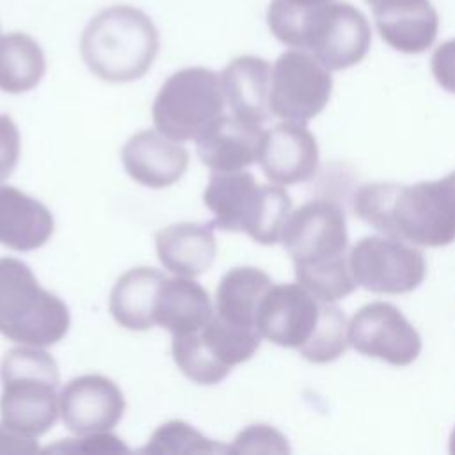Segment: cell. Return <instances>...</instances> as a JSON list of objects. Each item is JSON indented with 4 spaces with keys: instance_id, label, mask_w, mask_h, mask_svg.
<instances>
[{
    "instance_id": "obj_5",
    "label": "cell",
    "mask_w": 455,
    "mask_h": 455,
    "mask_svg": "<svg viewBox=\"0 0 455 455\" xmlns=\"http://www.w3.org/2000/svg\"><path fill=\"white\" fill-rule=\"evenodd\" d=\"M203 201L219 229L242 231L265 245L281 242L291 210V199L281 185H259L245 171H213Z\"/></svg>"
},
{
    "instance_id": "obj_13",
    "label": "cell",
    "mask_w": 455,
    "mask_h": 455,
    "mask_svg": "<svg viewBox=\"0 0 455 455\" xmlns=\"http://www.w3.org/2000/svg\"><path fill=\"white\" fill-rule=\"evenodd\" d=\"M323 307L325 302L300 283L272 284L259 302L256 327L270 343L300 352L313 339Z\"/></svg>"
},
{
    "instance_id": "obj_3",
    "label": "cell",
    "mask_w": 455,
    "mask_h": 455,
    "mask_svg": "<svg viewBox=\"0 0 455 455\" xmlns=\"http://www.w3.org/2000/svg\"><path fill=\"white\" fill-rule=\"evenodd\" d=\"M160 50L155 21L142 9L116 4L98 11L80 36V57L92 75L110 84L142 78Z\"/></svg>"
},
{
    "instance_id": "obj_31",
    "label": "cell",
    "mask_w": 455,
    "mask_h": 455,
    "mask_svg": "<svg viewBox=\"0 0 455 455\" xmlns=\"http://www.w3.org/2000/svg\"><path fill=\"white\" fill-rule=\"evenodd\" d=\"M430 69L435 82L444 91L455 94V39H448L434 50Z\"/></svg>"
},
{
    "instance_id": "obj_29",
    "label": "cell",
    "mask_w": 455,
    "mask_h": 455,
    "mask_svg": "<svg viewBox=\"0 0 455 455\" xmlns=\"http://www.w3.org/2000/svg\"><path fill=\"white\" fill-rule=\"evenodd\" d=\"M44 451H84V453H126L130 451L128 446L116 435L108 432H96L87 434L82 439H62L52 446H48Z\"/></svg>"
},
{
    "instance_id": "obj_7",
    "label": "cell",
    "mask_w": 455,
    "mask_h": 455,
    "mask_svg": "<svg viewBox=\"0 0 455 455\" xmlns=\"http://www.w3.org/2000/svg\"><path fill=\"white\" fill-rule=\"evenodd\" d=\"M226 98L220 75L203 66L172 73L153 101V123L165 137L190 140L224 114Z\"/></svg>"
},
{
    "instance_id": "obj_2",
    "label": "cell",
    "mask_w": 455,
    "mask_h": 455,
    "mask_svg": "<svg viewBox=\"0 0 455 455\" xmlns=\"http://www.w3.org/2000/svg\"><path fill=\"white\" fill-rule=\"evenodd\" d=\"M281 242L288 251L297 281L323 302L350 295L357 283L345 251L348 247L343 210L331 201H309L290 213Z\"/></svg>"
},
{
    "instance_id": "obj_21",
    "label": "cell",
    "mask_w": 455,
    "mask_h": 455,
    "mask_svg": "<svg viewBox=\"0 0 455 455\" xmlns=\"http://www.w3.org/2000/svg\"><path fill=\"white\" fill-rule=\"evenodd\" d=\"M50 210L25 192L0 185V243L12 251H34L53 235Z\"/></svg>"
},
{
    "instance_id": "obj_34",
    "label": "cell",
    "mask_w": 455,
    "mask_h": 455,
    "mask_svg": "<svg viewBox=\"0 0 455 455\" xmlns=\"http://www.w3.org/2000/svg\"><path fill=\"white\" fill-rule=\"evenodd\" d=\"M450 453L455 455V428L451 430V435H450Z\"/></svg>"
},
{
    "instance_id": "obj_16",
    "label": "cell",
    "mask_w": 455,
    "mask_h": 455,
    "mask_svg": "<svg viewBox=\"0 0 455 455\" xmlns=\"http://www.w3.org/2000/svg\"><path fill=\"white\" fill-rule=\"evenodd\" d=\"M263 133L261 124L222 114L196 137V149L212 171H243L258 162Z\"/></svg>"
},
{
    "instance_id": "obj_27",
    "label": "cell",
    "mask_w": 455,
    "mask_h": 455,
    "mask_svg": "<svg viewBox=\"0 0 455 455\" xmlns=\"http://www.w3.org/2000/svg\"><path fill=\"white\" fill-rule=\"evenodd\" d=\"M142 453H217L228 451L220 443L206 439L188 423L174 419L158 427L149 437Z\"/></svg>"
},
{
    "instance_id": "obj_10",
    "label": "cell",
    "mask_w": 455,
    "mask_h": 455,
    "mask_svg": "<svg viewBox=\"0 0 455 455\" xmlns=\"http://www.w3.org/2000/svg\"><path fill=\"white\" fill-rule=\"evenodd\" d=\"M331 92V69L309 52L291 48L274 62L268 92L272 116L306 124L325 108Z\"/></svg>"
},
{
    "instance_id": "obj_4",
    "label": "cell",
    "mask_w": 455,
    "mask_h": 455,
    "mask_svg": "<svg viewBox=\"0 0 455 455\" xmlns=\"http://www.w3.org/2000/svg\"><path fill=\"white\" fill-rule=\"evenodd\" d=\"M2 425L25 437L46 434L59 418L60 382L55 359L37 347H18L0 364Z\"/></svg>"
},
{
    "instance_id": "obj_18",
    "label": "cell",
    "mask_w": 455,
    "mask_h": 455,
    "mask_svg": "<svg viewBox=\"0 0 455 455\" xmlns=\"http://www.w3.org/2000/svg\"><path fill=\"white\" fill-rule=\"evenodd\" d=\"M371 11L379 36L396 52L423 53L437 37L439 14L430 0H393Z\"/></svg>"
},
{
    "instance_id": "obj_32",
    "label": "cell",
    "mask_w": 455,
    "mask_h": 455,
    "mask_svg": "<svg viewBox=\"0 0 455 455\" xmlns=\"http://www.w3.org/2000/svg\"><path fill=\"white\" fill-rule=\"evenodd\" d=\"M37 450L36 439L16 434L0 423V453H34Z\"/></svg>"
},
{
    "instance_id": "obj_24",
    "label": "cell",
    "mask_w": 455,
    "mask_h": 455,
    "mask_svg": "<svg viewBox=\"0 0 455 455\" xmlns=\"http://www.w3.org/2000/svg\"><path fill=\"white\" fill-rule=\"evenodd\" d=\"M272 284V279L256 267L231 268L217 286L215 313L231 325L258 329V307Z\"/></svg>"
},
{
    "instance_id": "obj_35",
    "label": "cell",
    "mask_w": 455,
    "mask_h": 455,
    "mask_svg": "<svg viewBox=\"0 0 455 455\" xmlns=\"http://www.w3.org/2000/svg\"><path fill=\"white\" fill-rule=\"evenodd\" d=\"M370 7H375V5H379V4H384V2H393V0H364Z\"/></svg>"
},
{
    "instance_id": "obj_33",
    "label": "cell",
    "mask_w": 455,
    "mask_h": 455,
    "mask_svg": "<svg viewBox=\"0 0 455 455\" xmlns=\"http://www.w3.org/2000/svg\"><path fill=\"white\" fill-rule=\"evenodd\" d=\"M290 4H297V5H320V4H327L331 0H286Z\"/></svg>"
},
{
    "instance_id": "obj_30",
    "label": "cell",
    "mask_w": 455,
    "mask_h": 455,
    "mask_svg": "<svg viewBox=\"0 0 455 455\" xmlns=\"http://www.w3.org/2000/svg\"><path fill=\"white\" fill-rule=\"evenodd\" d=\"M21 151L20 132L7 114H0V181L7 180L18 165Z\"/></svg>"
},
{
    "instance_id": "obj_14",
    "label": "cell",
    "mask_w": 455,
    "mask_h": 455,
    "mask_svg": "<svg viewBox=\"0 0 455 455\" xmlns=\"http://www.w3.org/2000/svg\"><path fill=\"white\" fill-rule=\"evenodd\" d=\"M124 407L123 391L103 375L71 379L59 395L64 427L76 435L112 430L123 418Z\"/></svg>"
},
{
    "instance_id": "obj_22",
    "label": "cell",
    "mask_w": 455,
    "mask_h": 455,
    "mask_svg": "<svg viewBox=\"0 0 455 455\" xmlns=\"http://www.w3.org/2000/svg\"><path fill=\"white\" fill-rule=\"evenodd\" d=\"M213 316L208 291L192 277H165L160 284L155 323L167 329L172 336L199 331Z\"/></svg>"
},
{
    "instance_id": "obj_19",
    "label": "cell",
    "mask_w": 455,
    "mask_h": 455,
    "mask_svg": "<svg viewBox=\"0 0 455 455\" xmlns=\"http://www.w3.org/2000/svg\"><path fill=\"white\" fill-rule=\"evenodd\" d=\"M270 64L256 55L235 57L220 73L229 112L243 121L261 124L270 119Z\"/></svg>"
},
{
    "instance_id": "obj_28",
    "label": "cell",
    "mask_w": 455,
    "mask_h": 455,
    "mask_svg": "<svg viewBox=\"0 0 455 455\" xmlns=\"http://www.w3.org/2000/svg\"><path fill=\"white\" fill-rule=\"evenodd\" d=\"M228 451H284L288 453L290 448L286 444V437L281 435L275 428L268 425H251L242 430Z\"/></svg>"
},
{
    "instance_id": "obj_15",
    "label": "cell",
    "mask_w": 455,
    "mask_h": 455,
    "mask_svg": "<svg viewBox=\"0 0 455 455\" xmlns=\"http://www.w3.org/2000/svg\"><path fill=\"white\" fill-rule=\"evenodd\" d=\"M263 174L277 185L307 181L318 169L315 135L299 123H281L263 133L258 158Z\"/></svg>"
},
{
    "instance_id": "obj_9",
    "label": "cell",
    "mask_w": 455,
    "mask_h": 455,
    "mask_svg": "<svg viewBox=\"0 0 455 455\" xmlns=\"http://www.w3.org/2000/svg\"><path fill=\"white\" fill-rule=\"evenodd\" d=\"M299 30L295 48L309 52L331 71L359 64L371 44L368 18L348 2L309 7Z\"/></svg>"
},
{
    "instance_id": "obj_23",
    "label": "cell",
    "mask_w": 455,
    "mask_h": 455,
    "mask_svg": "<svg viewBox=\"0 0 455 455\" xmlns=\"http://www.w3.org/2000/svg\"><path fill=\"white\" fill-rule=\"evenodd\" d=\"M167 275L151 267H137L124 272L112 288L110 313L114 320L130 331H148L155 325V306L162 281Z\"/></svg>"
},
{
    "instance_id": "obj_26",
    "label": "cell",
    "mask_w": 455,
    "mask_h": 455,
    "mask_svg": "<svg viewBox=\"0 0 455 455\" xmlns=\"http://www.w3.org/2000/svg\"><path fill=\"white\" fill-rule=\"evenodd\" d=\"M348 345V323L343 311L332 302H325L323 315L313 339L299 354L309 363L325 364L338 359Z\"/></svg>"
},
{
    "instance_id": "obj_12",
    "label": "cell",
    "mask_w": 455,
    "mask_h": 455,
    "mask_svg": "<svg viewBox=\"0 0 455 455\" xmlns=\"http://www.w3.org/2000/svg\"><path fill=\"white\" fill-rule=\"evenodd\" d=\"M348 343L363 355L391 366H409L421 352V338L412 323L389 302H370L348 322Z\"/></svg>"
},
{
    "instance_id": "obj_1",
    "label": "cell",
    "mask_w": 455,
    "mask_h": 455,
    "mask_svg": "<svg viewBox=\"0 0 455 455\" xmlns=\"http://www.w3.org/2000/svg\"><path fill=\"white\" fill-rule=\"evenodd\" d=\"M354 210L387 236L421 247H444L455 242V171L414 185H364L355 194Z\"/></svg>"
},
{
    "instance_id": "obj_25",
    "label": "cell",
    "mask_w": 455,
    "mask_h": 455,
    "mask_svg": "<svg viewBox=\"0 0 455 455\" xmlns=\"http://www.w3.org/2000/svg\"><path fill=\"white\" fill-rule=\"evenodd\" d=\"M46 73L39 43L25 32L0 34V91L21 94L32 91Z\"/></svg>"
},
{
    "instance_id": "obj_8",
    "label": "cell",
    "mask_w": 455,
    "mask_h": 455,
    "mask_svg": "<svg viewBox=\"0 0 455 455\" xmlns=\"http://www.w3.org/2000/svg\"><path fill=\"white\" fill-rule=\"evenodd\" d=\"M259 343L258 329L231 325L213 311L210 322L199 331L172 336V357L190 380L213 386L224 380L233 366L249 361Z\"/></svg>"
},
{
    "instance_id": "obj_6",
    "label": "cell",
    "mask_w": 455,
    "mask_h": 455,
    "mask_svg": "<svg viewBox=\"0 0 455 455\" xmlns=\"http://www.w3.org/2000/svg\"><path fill=\"white\" fill-rule=\"evenodd\" d=\"M69 322L68 306L39 286L27 263L0 258V334L30 347H50L68 334Z\"/></svg>"
},
{
    "instance_id": "obj_11",
    "label": "cell",
    "mask_w": 455,
    "mask_h": 455,
    "mask_svg": "<svg viewBox=\"0 0 455 455\" xmlns=\"http://www.w3.org/2000/svg\"><path fill=\"white\" fill-rule=\"evenodd\" d=\"M348 265L359 286L386 295L416 290L427 274L423 252L393 236L361 238L350 249Z\"/></svg>"
},
{
    "instance_id": "obj_17",
    "label": "cell",
    "mask_w": 455,
    "mask_h": 455,
    "mask_svg": "<svg viewBox=\"0 0 455 455\" xmlns=\"http://www.w3.org/2000/svg\"><path fill=\"white\" fill-rule=\"evenodd\" d=\"M124 171L149 188L174 185L188 167V151L158 130H142L123 146Z\"/></svg>"
},
{
    "instance_id": "obj_20",
    "label": "cell",
    "mask_w": 455,
    "mask_h": 455,
    "mask_svg": "<svg viewBox=\"0 0 455 455\" xmlns=\"http://www.w3.org/2000/svg\"><path fill=\"white\" fill-rule=\"evenodd\" d=\"M213 222H176L155 235L160 263L176 275L206 272L217 254Z\"/></svg>"
}]
</instances>
